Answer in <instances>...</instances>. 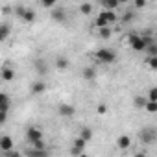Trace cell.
Segmentation results:
<instances>
[{"mask_svg": "<svg viewBox=\"0 0 157 157\" xmlns=\"http://www.w3.org/2000/svg\"><path fill=\"white\" fill-rule=\"evenodd\" d=\"M41 6L46 8V10H54L56 8V2H54V0H44V2H41Z\"/></svg>", "mask_w": 157, "mask_h": 157, "instance_id": "obj_30", "label": "cell"}, {"mask_svg": "<svg viewBox=\"0 0 157 157\" xmlns=\"http://www.w3.org/2000/svg\"><path fill=\"white\" fill-rule=\"evenodd\" d=\"M10 107H11V98H10V94L0 93V111H2V113H10Z\"/></svg>", "mask_w": 157, "mask_h": 157, "instance_id": "obj_7", "label": "cell"}, {"mask_svg": "<svg viewBox=\"0 0 157 157\" xmlns=\"http://www.w3.org/2000/svg\"><path fill=\"white\" fill-rule=\"evenodd\" d=\"M0 150H2L4 153L13 150V139L10 135H2V137H0Z\"/></svg>", "mask_w": 157, "mask_h": 157, "instance_id": "obj_8", "label": "cell"}, {"mask_svg": "<svg viewBox=\"0 0 157 157\" xmlns=\"http://www.w3.org/2000/svg\"><path fill=\"white\" fill-rule=\"evenodd\" d=\"M146 4H148L146 0H135V8H139V10L140 8H146Z\"/></svg>", "mask_w": 157, "mask_h": 157, "instance_id": "obj_34", "label": "cell"}, {"mask_svg": "<svg viewBox=\"0 0 157 157\" xmlns=\"http://www.w3.org/2000/svg\"><path fill=\"white\" fill-rule=\"evenodd\" d=\"M129 146H131V137L129 135H120L117 139V148L118 150H128Z\"/></svg>", "mask_w": 157, "mask_h": 157, "instance_id": "obj_11", "label": "cell"}, {"mask_svg": "<svg viewBox=\"0 0 157 157\" xmlns=\"http://www.w3.org/2000/svg\"><path fill=\"white\" fill-rule=\"evenodd\" d=\"M80 11H82L83 15H89V13L93 11V4H89V2H83V4L80 6Z\"/></svg>", "mask_w": 157, "mask_h": 157, "instance_id": "obj_25", "label": "cell"}, {"mask_svg": "<svg viewBox=\"0 0 157 157\" xmlns=\"http://www.w3.org/2000/svg\"><path fill=\"white\" fill-rule=\"evenodd\" d=\"M30 91H32V94H43L44 91H46V83L44 82H33L32 85H30Z\"/></svg>", "mask_w": 157, "mask_h": 157, "instance_id": "obj_12", "label": "cell"}, {"mask_svg": "<svg viewBox=\"0 0 157 157\" xmlns=\"http://www.w3.org/2000/svg\"><path fill=\"white\" fill-rule=\"evenodd\" d=\"M96 59L104 65H111L117 61V52L113 48H100V50H96Z\"/></svg>", "mask_w": 157, "mask_h": 157, "instance_id": "obj_1", "label": "cell"}, {"mask_svg": "<svg viewBox=\"0 0 157 157\" xmlns=\"http://www.w3.org/2000/svg\"><path fill=\"white\" fill-rule=\"evenodd\" d=\"M98 35H100L102 39H105V41H107V39H111V37H113V30H111V26L100 28V30H98Z\"/></svg>", "mask_w": 157, "mask_h": 157, "instance_id": "obj_21", "label": "cell"}, {"mask_svg": "<svg viewBox=\"0 0 157 157\" xmlns=\"http://www.w3.org/2000/svg\"><path fill=\"white\" fill-rule=\"evenodd\" d=\"M94 26H96V28L100 30V28H105V26H109V24H107V21H105V19H104V17H102V15L98 13V17L94 19Z\"/></svg>", "mask_w": 157, "mask_h": 157, "instance_id": "obj_23", "label": "cell"}, {"mask_svg": "<svg viewBox=\"0 0 157 157\" xmlns=\"http://www.w3.org/2000/svg\"><path fill=\"white\" fill-rule=\"evenodd\" d=\"M85 146H87V142H85V140H82L80 137H78V139L74 140V146L70 148V153L78 157V155H80V153H83V150H85Z\"/></svg>", "mask_w": 157, "mask_h": 157, "instance_id": "obj_5", "label": "cell"}, {"mask_svg": "<svg viewBox=\"0 0 157 157\" xmlns=\"http://www.w3.org/2000/svg\"><path fill=\"white\" fill-rule=\"evenodd\" d=\"M100 15L107 21V24H109V26H111L113 22H117V19H118V17L115 15V11H105V10H104V11H100Z\"/></svg>", "mask_w": 157, "mask_h": 157, "instance_id": "obj_17", "label": "cell"}, {"mask_svg": "<svg viewBox=\"0 0 157 157\" xmlns=\"http://www.w3.org/2000/svg\"><path fill=\"white\" fill-rule=\"evenodd\" d=\"M155 137H157L155 128H142L139 131V139H140L142 144H153L155 142Z\"/></svg>", "mask_w": 157, "mask_h": 157, "instance_id": "obj_2", "label": "cell"}, {"mask_svg": "<svg viewBox=\"0 0 157 157\" xmlns=\"http://www.w3.org/2000/svg\"><path fill=\"white\" fill-rule=\"evenodd\" d=\"M4 157H22V153H21V151H17V150L13 148V150L6 151V153H4Z\"/></svg>", "mask_w": 157, "mask_h": 157, "instance_id": "obj_29", "label": "cell"}, {"mask_svg": "<svg viewBox=\"0 0 157 157\" xmlns=\"http://www.w3.org/2000/svg\"><path fill=\"white\" fill-rule=\"evenodd\" d=\"M24 155H26V157H50V151H48V150H35V148H30V150H26Z\"/></svg>", "mask_w": 157, "mask_h": 157, "instance_id": "obj_13", "label": "cell"}, {"mask_svg": "<svg viewBox=\"0 0 157 157\" xmlns=\"http://www.w3.org/2000/svg\"><path fill=\"white\" fill-rule=\"evenodd\" d=\"M135 157H148L146 153H135Z\"/></svg>", "mask_w": 157, "mask_h": 157, "instance_id": "obj_36", "label": "cell"}, {"mask_svg": "<svg viewBox=\"0 0 157 157\" xmlns=\"http://www.w3.org/2000/svg\"><path fill=\"white\" fill-rule=\"evenodd\" d=\"M96 76H98V72H96L94 67H85V68L82 70V78H83V80H87V82L96 80Z\"/></svg>", "mask_w": 157, "mask_h": 157, "instance_id": "obj_9", "label": "cell"}, {"mask_svg": "<svg viewBox=\"0 0 157 157\" xmlns=\"http://www.w3.org/2000/svg\"><path fill=\"white\" fill-rule=\"evenodd\" d=\"M68 67H70V61H68L65 56L56 57V68H59V70H67Z\"/></svg>", "mask_w": 157, "mask_h": 157, "instance_id": "obj_14", "label": "cell"}, {"mask_svg": "<svg viewBox=\"0 0 157 157\" xmlns=\"http://www.w3.org/2000/svg\"><path fill=\"white\" fill-rule=\"evenodd\" d=\"M148 65L155 70V68H157V57H148Z\"/></svg>", "mask_w": 157, "mask_h": 157, "instance_id": "obj_33", "label": "cell"}, {"mask_svg": "<svg viewBox=\"0 0 157 157\" xmlns=\"http://www.w3.org/2000/svg\"><path fill=\"white\" fill-rule=\"evenodd\" d=\"M144 109H146L148 113H157V102H146Z\"/></svg>", "mask_w": 157, "mask_h": 157, "instance_id": "obj_27", "label": "cell"}, {"mask_svg": "<svg viewBox=\"0 0 157 157\" xmlns=\"http://www.w3.org/2000/svg\"><path fill=\"white\" fill-rule=\"evenodd\" d=\"M78 157H89V155H87V153L83 151V153H80V155H78Z\"/></svg>", "mask_w": 157, "mask_h": 157, "instance_id": "obj_37", "label": "cell"}, {"mask_svg": "<svg viewBox=\"0 0 157 157\" xmlns=\"http://www.w3.org/2000/svg\"><path fill=\"white\" fill-rule=\"evenodd\" d=\"M10 33H11V28H10V24H0V43H4L8 37H10Z\"/></svg>", "mask_w": 157, "mask_h": 157, "instance_id": "obj_16", "label": "cell"}, {"mask_svg": "<svg viewBox=\"0 0 157 157\" xmlns=\"http://www.w3.org/2000/svg\"><path fill=\"white\" fill-rule=\"evenodd\" d=\"M96 113H98V115H105V113H107V105H105V104H100V105L96 107Z\"/></svg>", "mask_w": 157, "mask_h": 157, "instance_id": "obj_32", "label": "cell"}, {"mask_svg": "<svg viewBox=\"0 0 157 157\" xmlns=\"http://www.w3.org/2000/svg\"><path fill=\"white\" fill-rule=\"evenodd\" d=\"M21 19H22L24 22H33V21H35V11H33V10H30V8H24V11H22Z\"/></svg>", "mask_w": 157, "mask_h": 157, "instance_id": "obj_15", "label": "cell"}, {"mask_svg": "<svg viewBox=\"0 0 157 157\" xmlns=\"http://www.w3.org/2000/svg\"><path fill=\"white\" fill-rule=\"evenodd\" d=\"M80 139L85 140V142H89V140L93 139V129H91V128H82V129H80Z\"/></svg>", "mask_w": 157, "mask_h": 157, "instance_id": "obj_19", "label": "cell"}, {"mask_svg": "<svg viewBox=\"0 0 157 157\" xmlns=\"http://www.w3.org/2000/svg\"><path fill=\"white\" fill-rule=\"evenodd\" d=\"M26 137H28V140L33 144V142H37V140H43V131H41L39 128H28Z\"/></svg>", "mask_w": 157, "mask_h": 157, "instance_id": "obj_4", "label": "cell"}, {"mask_svg": "<svg viewBox=\"0 0 157 157\" xmlns=\"http://www.w3.org/2000/svg\"><path fill=\"white\" fill-rule=\"evenodd\" d=\"M0 78H2L4 82H13V80H15V70L10 67V63H8L2 70H0Z\"/></svg>", "mask_w": 157, "mask_h": 157, "instance_id": "obj_6", "label": "cell"}, {"mask_svg": "<svg viewBox=\"0 0 157 157\" xmlns=\"http://www.w3.org/2000/svg\"><path fill=\"white\" fill-rule=\"evenodd\" d=\"M144 52H148V57H157V44L153 43V44L146 46V50H144Z\"/></svg>", "mask_w": 157, "mask_h": 157, "instance_id": "obj_24", "label": "cell"}, {"mask_svg": "<svg viewBox=\"0 0 157 157\" xmlns=\"http://www.w3.org/2000/svg\"><path fill=\"white\" fill-rule=\"evenodd\" d=\"M146 100H148V102H157V89H155V87H150Z\"/></svg>", "mask_w": 157, "mask_h": 157, "instance_id": "obj_26", "label": "cell"}, {"mask_svg": "<svg viewBox=\"0 0 157 157\" xmlns=\"http://www.w3.org/2000/svg\"><path fill=\"white\" fill-rule=\"evenodd\" d=\"M6 120H8V113H2V111H0V126L6 124Z\"/></svg>", "mask_w": 157, "mask_h": 157, "instance_id": "obj_35", "label": "cell"}, {"mask_svg": "<svg viewBox=\"0 0 157 157\" xmlns=\"http://www.w3.org/2000/svg\"><path fill=\"white\" fill-rule=\"evenodd\" d=\"M133 19H135V13H133V11H126V13L122 15V21H124V22H129V21H133Z\"/></svg>", "mask_w": 157, "mask_h": 157, "instance_id": "obj_28", "label": "cell"}, {"mask_svg": "<svg viewBox=\"0 0 157 157\" xmlns=\"http://www.w3.org/2000/svg\"><path fill=\"white\" fill-rule=\"evenodd\" d=\"M35 150H46V144H44V140H37V142H33L32 144Z\"/></svg>", "mask_w": 157, "mask_h": 157, "instance_id": "obj_31", "label": "cell"}, {"mask_svg": "<svg viewBox=\"0 0 157 157\" xmlns=\"http://www.w3.org/2000/svg\"><path fill=\"white\" fill-rule=\"evenodd\" d=\"M102 6L105 8V11H115L118 8V0H104Z\"/></svg>", "mask_w": 157, "mask_h": 157, "instance_id": "obj_20", "label": "cell"}, {"mask_svg": "<svg viewBox=\"0 0 157 157\" xmlns=\"http://www.w3.org/2000/svg\"><path fill=\"white\" fill-rule=\"evenodd\" d=\"M50 17H52V21H56V22H65V21H67V13H65L63 8H54Z\"/></svg>", "mask_w": 157, "mask_h": 157, "instance_id": "obj_10", "label": "cell"}, {"mask_svg": "<svg viewBox=\"0 0 157 157\" xmlns=\"http://www.w3.org/2000/svg\"><path fill=\"white\" fill-rule=\"evenodd\" d=\"M33 67H35V70H37L39 74H46V70H48V67H46V61H44V59H35Z\"/></svg>", "mask_w": 157, "mask_h": 157, "instance_id": "obj_18", "label": "cell"}, {"mask_svg": "<svg viewBox=\"0 0 157 157\" xmlns=\"http://www.w3.org/2000/svg\"><path fill=\"white\" fill-rule=\"evenodd\" d=\"M57 113H59L61 117H65V118H70V117H74V113H76V107H74L72 104H59V107H57Z\"/></svg>", "mask_w": 157, "mask_h": 157, "instance_id": "obj_3", "label": "cell"}, {"mask_svg": "<svg viewBox=\"0 0 157 157\" xmlns=\"http://www.w3.org/2000/svg\"><path fill=\"white\" fill-rule=\"evenodd\" d=\"M146 102H148V100H146L144 96H135V98H133V107H135V109H144Z\"/></svg>", "mask_w": 157, "mask_h": 157, "instance_id": "obj_22", "label": "cell"}]
</instances>
